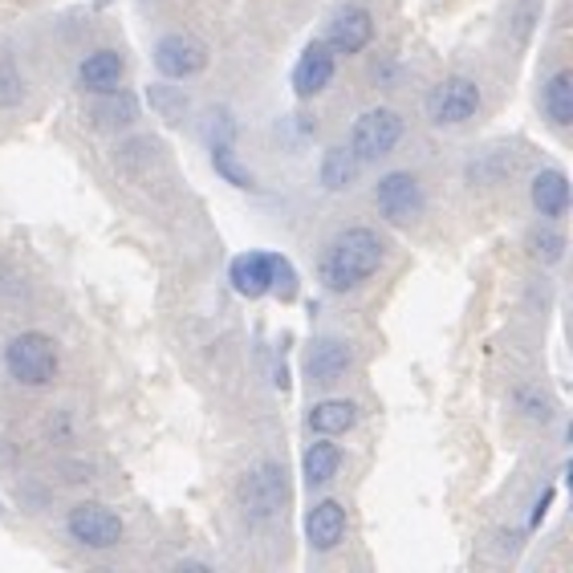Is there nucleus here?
<instances>
[{
	"mask_svg": "<svg viewBox=\"0 0 573 573\" xmlns=\"http://www.w3.org/2000/svg\"><path fill=\"white\" fill-rule=\"evenodd\" d=\"M383 261H387V241L374 228L350 224L330 236L318 261V277L330 294H354L383 268Z\"/></svg>",
	"mask_w": 573,
	"mask_h": 573,
	"instance_id": "1",
	"label": "nucleus"
},
{
	"mask_svg": "<svg viewBox=\"0 0 573 573\" xmlns=\"http://www.w3.org/2000/svg\"><path fill=\"white\" fill-rule=\"evenodd\" d=\"M57 371H62V354H57V342L49 333L21 330L4 342V374L13 378L16 387H49Z\"/></svg>",
	"mask_w": 573,
	"mask_h": 573,
	"instance_id": "2",
	"label": "nucleus"
},
{
	"mask_svg": "<svg viewBox=\"0 0 573 573\" xmlns=\"http://www.w3.org/2000/svg\"><path fill=\"white\" fill-rule=\"evenodd\" d=\"M228 280L249 301L268 294H277L280 301H294L297 297V268L280 253H241L228 265Z\"/></svg>",
	"mask_w": 573,
	"mask_h": 573,
	"instance_id": "3",
	"label": "nucleus"
},
{
	"mask_svg": "<svg viewBox=\"0 0 573 573\" xmlns=\"http://www.w3.org/2000/svg\"><path fill=\"white\" fill-rule=\"evenodd\" d=\"M236 500H241V513L253 525H265V520L280 517L285 505H289V472L277 460H261V464L249 467L241 476Z\"/></svg>",
	"mask_w": 573,
	"mask_h": 573,
	"instance_id": "4",
	"label": "nucleus"
},
{
	"mask_svg": "<svg viewBox=\"0 0 573 573\" xmlns=\"http://www.w3.org/2000/svg\"><path fill=\"white\" fill-rule=\"evenodd\" d=\"M484 107V90L476 78H467V74H448L440 78L431 90H427V119L443 126V131H452V126H464L481 114Z\"/></svg>",
	"mask_w": 573,
	"mask_h": 573,
	"instance_id": "5",
	"label": "nucleus"
},
{
	"mask_svg": "<svg viewBox=\"0 0 573 573\" xmlns=\"http://www.w3.org/2000/svg\"><path fill=\"white\" fill-rule=\"evenodd\" d=\"M403 134H407V122H403L399 110L390 107H371L362 110L354 126H350V155L359 163H378L387 159L390 151L403 143Z\"/></svg>",
	"mask_w": 573,
	"mask_h": 573,
	"instance_id": "6",
	"label": "nucleus"
},
{
	"mask_svg": "<svg viewBox=\"0 0 573 573\" xmlns=\"http://www.w3.org/2000/svg\"><path fill=\"white\" fill-rule=\"evenodd\" d=\"M66 537L74 546L90 549V553H107V549H119L122 537H126V525L110 505L102 500H78V505L66 513Z\"/></svg>",
	"mask_w": 573,
	"mask_h": 573,
	"instance_id": "7",
	"label": "nucleus"
},
{
	"mask_svg": "<svg viewBox=\"0 0 573 573\" xmlns=\"http://www.w3.org/2000/svg\"><path fill=\"white\" fill-rule=\"evenodd\" d=\"M374 208H378V216L395 228L415 224L427 208L423 179H419L415 172H403V167L399 172L378 175V184H374Z\"/></svg>",
	"mask_w": 573,
	"mask_h": 573,
	"instance_id": "8",
	"label": "nucleus"
},
{
	"mask_svg": "<svg viewBox=\"0 0 573 573\" xmlns=\"http://www.w3.org/2000/svg\"><path fill=\"white\" fill-rule=\"evenodd\" d=\"M151 62L167 81H187L208 69V45L191 33H163L151 49Z\"/></svg>",
	"mask_w": 573,
	"mask_h": 573,
	"instance_id": "9",
	"label": "nucleus"
},
{
	"mask_svg": "<svg viewBox=\"0 0 573 573\" xmlns=\"http://www.w3.org/2000/svg\"><path fill=\"white\" fill-rule=\"evenodd\" d=\"M354 371V342L338 333H321L306 350V378L313 387H333Z\"/></svg>",
	"mask_w": 573,
	"mask_h": 573,
	"instance_id": "10",
	"label": "nucleus"
},
{
	"mask_svg": "<svg viewBox=\"0 0 573 573\" xmlns=\"http://www.w3.org/2000/svg\"><path fill=\"white\" fill-rule=\"evenodd\" d=\"M333 74H338V54H333L326 41H309L294 66V93L301 102H309V98L330 90Z\"/></svg>",
	"mask_w": 573,
	"mask_h": 573,
	"instance_id": "11",
	"label": "nucleus"
},
{
	"mask_svg": "<svg viewBox=\"0 0 573 573\" xmlns=\"http://www.w3.org/2000/svg\"><path fill=\"white\" fill-rule=\"evenodd\" d=\"M326 45H330L333 54H362L366 45L374 41V16L371 9H362V4H346V9H338L330 21V29H326Z\"/></svg>",
	"mask_w": 573,
	"mask_h": 573,
	"instance_id": "12",
	"label": "nucleus"
},
{
	"mask_svg": "<svg viewBox=\"0 0 573 573\" xmlns=\"http://www.w3.org/2000/svg\"><path fill=\"white\" fill-rule=\"evenodd\" d=\"M126 78V57L114 45H98L78 62V90L81 93H110Z\"/></svg>",
	"mask_w": 573,
	"mask_h": 573,
	"instance_id": "13",
	"label": "nucleus"
},
{
	"mask_svg": "<svg viewBox=\"0 0 573 573\" xmlns=\"http://www.w3.org/2000/svg\"><path fill=\"white\" fill-rule=\"evenodd\" d=\"M529 203H533V212L541 220L561 224L570 216V179H565V172L561 167H541L533 175V184H529Z\"/></svg>",
	"mask_w": 573,
	"mask_h": 573,
	"instance_id": "14",
	"label": "nucleus"
},
{
	"mask_svg": "<svg viewBox=\"0 0 573 573\" xmlns=\"http://www.w3.org/2000/svg\"><path fill=\"white\" fill-rule=\"evenodd\" d=\"M346 537V505L342 500H318L306 513V541L313 553H333Z\"/></svg>",
	"mask_w": 573,
	"mask_h": 573,
	"instance_id": "15",
	"label": "nucleus"
},
{
	"mask_svg": "<svg viewBox=\"0 0 573 573\" xmlns=\"http://www.w3.org/2000/svg\"><path fill=\"white\" fill-rule=\"evenodd\" d=\"M362 419V407L354 399H321L306 411V427L313 436H346Z\"/></svg>",
	"mask_w": 573,
	"mask_h": 573,
	"instance_id": "16",
	"label": "nucleus"
},
{
	"mask_svg": "<svg viewBox=\"0 0 573 573\" xmlns=\"http://www.w3.org/2000/svg\"><path fill=\"white\" fill-rule=\"evenodd\" d=\"M541 114L549 119L553 131H570L573 126V74L570 69H553L541 81Z\"/></svg>",
	"mask_w": 573,
	"mask_h": 573,
	"instance_id": "17",
	"label": "nucleus"
},
{
	"mask_svg": "<svg viewBox=\"0 0 573 573\" xmlns=\"http://www.w3.org/2000/svg\"><path fill=\"white\" fill-rule=\"evenodd\" d=\"M93 98H98L90 107L93 126H102V131H126V126H134V119H139V98L134 93H126L119 86V90L110 93H93Z\"/></svg>",
	"mask_w": 573,
	"mask_h": 573,
	"instance_id": "18",
	"label": "nucleus"
},
{
	"mask_svg": "<svg viewBox=\"0 0 573 573\" xmlns=\"http://www.w3.org/2000/svg\"><path fill=\"white\" fill-rule=\"evenodd\" d=\"M342 467V448L333 443V436H318V443H309L301 455V481L309 488H326Z\"/></svg>",
	"mask_w": 573,
	"mask_h": 573,
	"instance_id": "19",
	"label": "nucleus"
},
{
	"mask_svg": "<svg viewBox=\"0 0 573 573\" xmlns=\"http://www.w3.org/2000/svg\"><path fill=\"white\" fill-rule=\"evenodd\" d=\"M359 167L362 163L350 155V147L342 143H333V147L321 151V163H318V179L326 191H350L354 179H359Z\"/></svg>",
	"mask_w": 573,
	"mask_h": 573,
	"instance_id": "20",
	"label": "nucleus"
},
{
	"mask_svg": "<svg viewBox=\"0 0 573 573\" xmlns=\"http://www.w3.org/2000/svg\"><path fill=\"white\" fill-rule=\"evenodd\" d=\"M525 253H529V261H537L541 268L561 265V261H565V232H561L553 220L529 228V232H525Z\"/></svg>",
	"mask_w": 573,
	"mask_h": 573,
	"instance_id": "21",
	"label": "nucleus"
},
{
	"mask_svg": "<svg viewBox=\"0 0 573 573\" xmlns=\"http://www.w3.org/2000/svg\"><path fill=\"white\" fill-rule=\"evenodd\" d=\"M212 167H216V175H220L224 184L241 187V191H256V175L249 172V167H241L236 151H232V126L212 139Z\"/></svg>",
	"mask_w": 573,
	"mask_h": 573,
	"instance_id": "22",
	"label": "nucleus"
},
{
	"mask_svg": "<svg viewBox=\"0 0 573 573\" xmlns=\"http://www.w3.org/2000/svg\"><path fill=\"white\" fill-rule=\"evenodd\" d=\"M21 98H25V78H21V69H16L13 54L0 49V110L21 107Z\"/></svg>",
	"mask_w": 573,
	"mask_h": 573,
	"instance_id": "23",
	"label": "nucleus"
},
{
	"mask_svg": "<svg viewBox=\"0 0 573 573\" xmlns=\"http://www.w3.org/2000/svg\"><path fill=\"white\" fill-rule=\"evenodd\" d=\"M513 407H517L525 419H533V423H549V419H553V399H549L541 387H517L513 390Z\"/></svg>",
	"mask_w": 573,
	"mask_h": 573,
	"instance_id": "24",
	"label": "nucleus"
},
{
	"mask_svg": "<svg viewBox=\"0 0 573 573\" xmlns=\"http://www.w3.org/2000/svg\"><path fill=\"white\" fill-rule=\"evenodd\" d=\"M508 172H513V155H505V151H488L481 163L467 167V179H472V184H500Z\"/></svg>",
	"mask_w": 573,
	"mask_h": 573,
	"instance_id": "25",
	"label": "nucleus"
},
{
	"mask_svg": "<svg viewBox=\"0 0 573 573\" xmlns=\"http://www.w3.org/2000/svg\"><path fill=\"white\" fill-rule=\"evenodd\" d=\"M151 107L159 110L163 119H184V110H187V98L184 90H175V86H155L151 90Z\"/></svg>",
	"mask_w": 573,
	"mask_h": 573,
	"instance_id": "26",
	"label": "nucleus"
},
{
	"mask_svg": "<svg viewBox=\"0 0 573 573\" xmlns=\"http://www.w3.org/2000/svg\"><path fill=\"white\" fill-rule=\"evenodd\" d=\"M537 13H541V4L537 0H520L517 4V13H513V21H517V41H525L529 33H533V21H537Z\"/></svg>",
	"mask_w": 573,
	"mask_h": 573,
	"instance_id": "27",
	"label": "nucleus"
},
{
	"mask_svg": "<svg viewBox=\"0 0 573 573\" xmlns=\"http://www.w3.org/2000/svg\"><path fill=\"white\" fill-rule=\"evenodd\" d=\"M549 505H553V484H549L546 493H541V496H537V500H533V517H529V529H537V525L546 520Z\"/></svg>",
	"mask_w": 573,
	"mask_h": 573,
	"instance_id": "28",
	"label": "nucleus"
},
{
	"mask_svg": "<svg viewBox=\"0 0 573 573\" xmlns=\"http://www.w3.org/2000/svg\"><path fill=\"white\" fill-rule=\"evenodd\" d=\"M175 570H208L203 561H175Z\"/></svg>",
	"mask_w": 573,
	"mask_h": 573,
	"instance_id": "29",
	"label": "nucleus"
},
{
	"mask_svg": "<svg viewBox=\"0 0 573 573\" xmlns=\"http://www.w3.org/2000/svg\"><path fill=\"white\" fill-rule=\"evenodd\" d=\"M98 4H110V0H98Z\"/></svg>",
	"mask_w": 573,
	"mask_h": 573,
	"instance_id": "30",
	"label": "nucleus"
}]
</instances>
